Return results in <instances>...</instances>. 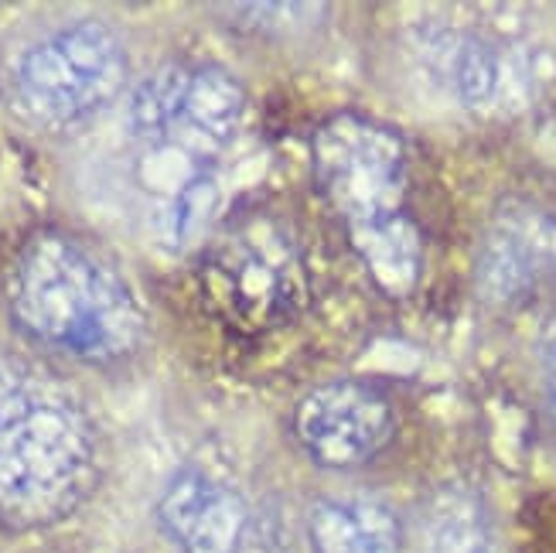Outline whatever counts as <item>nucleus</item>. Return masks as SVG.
<instances>
[{"instance_id": "f257e3e1", "label": "nucleus", "mask_w": 556, "mask_h": 553, "mask_svg": "<svg viewBox=\"0 0 556 553\" xmlns=\"http://www.w3.org/2000/svg\"><path fill=\"white\" fill-rule=\"evenodd\" d=\"M314 185L349 229L376 287L403 298L424 267L420 226L406 209L409 161L403 137L366 113H334L311 140Z\"/></svg>"}, {"instance_id": "f03ea898", "label": "nucleus", "mask_w": 556, "mask_h": 553, "mask_svg": "<svg viewBox=\"0 0 556 553\" xmlns=\"http://www.w3.org/2000/svg\"><path fill=\"white\" fill-rule=\"evenodd\" d=\"M100 475L83 403L55 379L0 359V523L31 530L68 516Z\"/></svg>"}, {"instance_id": "7ed1b4c3", "label": "nucleus", "mask_w": 556, "mask_h": 553, "mask_svg": "<svg viewBox=\"0 0 556 553\" xmlns=\"http://www.w3.org/2000/svg\"><path fill=\"white\" fill-rule=\"evenodd\" d=\"M11 315L35 342L110 366L143 342V311L130 284L83 239L41 229L14 260Z\"/></svg>"}, {"instance_id": "20e7f679", "label": "nucleus", "mask_w": 556, "mask_h": 553, "mask_svg": "<svg viewBox=\"0 0 556 553\" xmlns=\"http://www.w3.org/2000/svg\"><path fill=\"white\" fill-rule=\"evenodd\" d=\"M205 294L243 328L294 318L307 298V271L294 232L263 212L223 229L205 256Z\"/></svg>"}, {"instance_id": "39448f33", "label": "nucleus", "mask_w": 556, "mask_h": 553, "mask_svg": "<svg viewBox=\"0 0 556 553\" xmlns=\"http://www.w3.org/2000/svg\"><path fill=\"white\" fill-rule=\"evenodd\" d=\"M127 48L103 21H76L21 55L14 89L21 106L45 127H72L103 110L124 89Z\"/></svg>"}, {"instance_id": "423d86ee", "label": "nucleus", "mask_w": 556, "mask_h": 553, "mask_svg": "<svg viewBox=\"0 0 556 553\" xmlns=\"http://www.w3.org/2000/svg\"><path fill=\"white\" fill-rule=\"evenodd\" d=\"M247 116V89L223 65L172 62L140 79L127 120L137 140L188 158H215L236 140Z\"/></svg>"}, {"instance_id": "0eeeda50", "label": "nucleus", "mask_w": 556, "mask_h": 553, "mask_svg": "<svg viewBox=\"0 0 556 553\" xmlns=\"http://www.w3.org/2000/svg\"><path fill=\"white\" fill-rule=\"evenodd\" d=\"M290 435L314 465L349 472L369 465L393 441L396 411L369 382L334 379L298 400Z\"/></svg>"}, {"instance_id": "6e6552de", "label": "nucleus", "mask_w": 556, "mask_h": 553, "mask_svg": "<svg viewBox=\"0 0 556 553\" xmlns=\"http://www.w3.org/2000/svg\"><path fill=\"white\" fill-rule=\"evenodd\" d=\"M157 519L185 553H239L250 513L236 489L188 468L161 492Z\"/></svg>"}, {"instance_id": "1a4fd4ad", "label": "nucleus", "mask_w": 556, "mask_h": 553, "mask_svg": "<svg viewBox=\"0 0 556 553\" xmlns=\"http://www.w3.org/2000/svg\"><path fill=\"white\" fill-rule=\"evenodd\" d=\"M546 271H556V219L549 215H505L485 236L478 277L489 298L516 301Z\"/></svg>"}, {"instance_id": "9d476101", "label": "nucleus", "mask_w": 556, "mask_h": 553, "mask_svg": "<svg viewBox=\"0 0 556 553\" xmlns=\"http://www.w3.org/2000/svg\"><path fill=\"white\" fill-rule=\"evenodd\" d=\"M314 553H403L396 513L372 495L318 499L307 513Z\"/></svg>"}, {"instance_id": "9b49d317", "label": "nucleus", "mask_w": 556, "mask_h": 553, "mask_svg": "<svg viewBox=\"0 0 556 553\" xmlns=\"http://www.w3.org/2000/svg\"><path fill=\"white\" fill-rule=\"evenodd\" d=\"M420 553H498L485 495L462 482L433 492L420 510Z\"/></svg>"}, {"instance_id": "f8f14e48", "label": "nucleus", "mask_w": 556, "mask_h": 553, "mask_svg": "<svg viewBox=\"0 0 556 553\" xmlns=\"http://www.w3.org/2000/svg\"><path fill=\"white\" fill-rule=\"evenodd\" d=\"M444 76L462 103H489L498 89V55L478 38H457L447 48Z\"/></svg>"}, {"instance_id": "ddd939ff", "label": "nucleus", "mask_w": 556, "mask_h": 553, "mask_svg": "<svg viewBox=\"0 0 556 553\" xmlns=\"http://www.w3.org/2000/svg\"><path fill=\"white\" fill-rule=\"evenodd\" d=\"M215 209H219V181H215L212 175H205V172L195 175V178H188L175 191L172 205L164 209L161 229L167 236V243L188 247L191 239H199L208 229Z\"/></svg>"}, {"instance_id": "4468645a", "label": "nucleus", "mask_w": 556, "mask_h": 553, "mask_svg": "<svg viewBox=\"0 0 556 553\" xmlns=\"http://www.w3.org/2000/svg\"><path fill=\"white\" fill-rule=\"evenodd\" d=\"M543 382H546V400H549V414L556 420V342H549L543 355Z\"/></svg>"}]
</instances>
